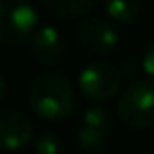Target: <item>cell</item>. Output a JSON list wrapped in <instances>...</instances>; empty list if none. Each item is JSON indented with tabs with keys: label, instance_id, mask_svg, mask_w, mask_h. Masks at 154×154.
I'll return each instance as SVG.
<instances>
[{
	"label": "cell",
	"instance_id": "11",
	"mask_svg": "<svg viewBox=\"0 0 154 154\" xmlns=\"http://www.w3.org/2000/svg\"><path fill=\"white\" fill-rule=\"evenodd\" d=\"M35 154H60V139L51 131H43L33 139Z\"/></svg>",
	"mask_w": 154,
	"mask_h": 154
},
{
	"label": "cell",
	"instance_id": "14",
	"mask_svg": "<svg viewBox=\"0 0 154 154\" xmlns=\"http://www.w3.org/2000/svg\"><path fill=\"white\" fill-rule=\"evenodd\" d=\"M6 94H8V82H6V78L0 74V100H2Z\"/></svg>",
	"mask_w": 154,
	"mask_h": 154
},
{
	"label": "cell",
	"instance_id": "2",
	"mask_svg": "<svg viewBox=\"0 0 154 154\" xmlns=\"http://www.w3.org/2000/svg\"><path fill=\"white\" fill-rule=\"evenodd\" d=\"M117 115L129 129L143 131L154 125V80L137 78L129 82L117 102Z\"/></svg>",
	"mask_w": 154,
	"mask_h": 154
},
{
	"label": "cell",
	"instance_id": "3",
	"mask_svg": "<svg viewBox=\"0 0 154 154\" xmlns=\"http://www.w3.org/2000/svg\"><path fill=\"white\" fill-rule=\"evenodd\" d=\"M37 29V10L27 0H0V45L26 43Z\"/></svg>",
	"mask_w": 154,
	"mask_h": 154
},
{
	"label": "cell",
	"instance_id": "4",
	"mask_svg": "<svg viewBox=\"0 0 154 154\" xmlns=\"http://www.w3.org/2000/svg\"><path fill=\"white\" fill-rule=\"evenodd\" d=\"M121 76L119 68L105 60H96L82 68L78 76V88L88 100L92 102H107L121 90Z\"/></svg>",
	"mask_w": 154,
	"mask_h": 154
},
{
	"label": "cell",
	"instance_id": "5",
	"mask_svg": "<svg viewBox=\"0 0 154 154\" xmlns=\"http://www.w3.org/2000/svg\"><path fill=\"white\" fill-rule=\"evenodd\" d=\"M113 135V119L103 107L92 105L84 111L76 129V143L86 152H98L107 146Z\"/></svg>",
	"mask_w": 154,
	"mask_h": 154
},
{
	"label": "cell",
	"instance_id": "8",
	"mask_svg": "<svg viewBox=\"0 0 154 154\" xmlns=\"http://www.w3.org/2000/svg\"><path fill=\"white\" fill-rule=\"evenodd\" d=\"M31 45V55L41 66L53 68L64 59L66 53V45L64 39L53 26H41L33 31V35L29 37Z\"/></svg>",
	"mask_w": 154,
	"mask_h": 154
},
{
	"label": "cell",
	"instance_id": "10",
	"mask_svg": "<svg viewBox=\"0 0 154 154\" xmlns=\"http://www.w3.org/2000/svg\"><path fill=\"white\" fill-rule=\"evenodd\" d=\"M103 10L115 23H133L140 14V0H103Z\"/></svg>",
	"mask_w": 154,
	"mask_h": 154
},
{
	"label": "cell",
	"instance_id": "13",
	"mask_svg": "<svg viewBox=\"0 0 154 154\" xmlns=\"http://www.w3.org/2000/svg\"><path fill=\"white\" fill-rule=\"evenodd\" d=\"M117 68H119L123 80H131V82H133V80H137L139 70H143V68H140V63H135V60H131V59L123 60V63H121V66H117Z\"/></svg>",
	"mask_w": 154,
	"mask_h": 154
},
{
	"label": "cell",
	"instance_id": "6",
	"mask_svg": "<svg viewBox=\"0 0 154 154\" xmlns=\"http://www.w3.org/2000/svg\"><path fill=\"white\" fill-rule=\"evenodd\" d=\"M76 41L86 53L103 57L115 51L119 37L109 22L92 16V18H84L76 26Z\"/></svg>",
	"mask_w": 154,
	"mask_h": 154
},
{
	"label": "cell",
	"instance_id": "7",
	"mask_svg": "<svg viewBox=\"0 0 154 154\" xmlns=\"http://www.w3.org/2000/svg\"><path fill=\"white\" fill-rule=\"evenodd\" d=\"M33 140V123L26 113L18 109H2L0 111V148L4 150H20Z\"/></svg>",
	"mask_w": 154,
	"mask_h": 154
},
{
	"label": "cell",
	"instance_id": "1",
	"mask_svg": "<svg viewBox=\"0 0 154 154\" xmlns=\"http://www.w3.org/2000/svg\"><path fill=\"white\" fill-rule=\"evenodd\" d=\"M27 103L37 117L45 121H60L74 107V90L59 72H43L27 90Z\"/></svg>",
	"mask_w": 154,
	"mask_h": 154
},
{
	"label": "cell",
	"instance_id": "9",
	"mask_svg": "<svg viewBox=\"0 0 154 154\" xmlns=\"http://www.w3.org/2000/svg\"><path fill=\"white\" fill-rule=\"evenodd\" d=\"M51 12L63 18H80L86 16L98 6L102 0H41Z\"/></svg>",
	"mask_w": 154,
	"mask_h": 154
},
{
	"label": "cell",
	"instance_id": "12",
	"mask_svg": "<svg viewBox=\"0 0 154 154\" xmlns=\"http://www.w3.org/2000/svg\"><path fill=\"white\" fill-rule=\"evenodd\" d=\"M140 68H143V72L148 78L154 80V43L144 49L143 59H140Z\"/></svg>",
	"mask_w": 154,
	"mask_h": 154
}]
</instances>
